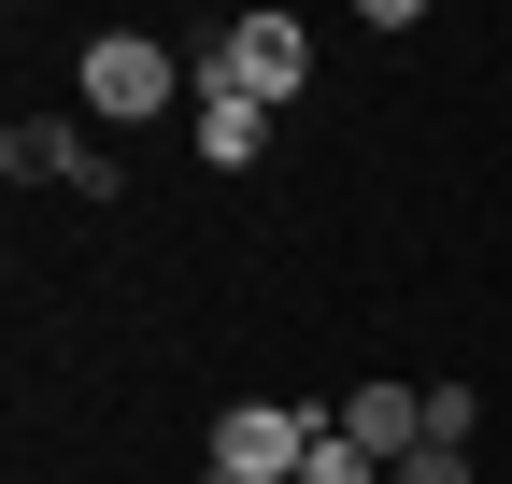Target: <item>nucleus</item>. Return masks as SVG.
<instances>
[{
  "label": "nucleus",
  "mask_w": 512,
  "mask_h": 484,
  "mask_svg": "<svg viewBox=\"0 0 512 484\" xmlns=\"http://www.w3.org/2000/svg\"><path fill=\"white\" fill-rule=\"evenodd\" d=\"M313 442H328V413H299V399H228L214 413V470L228 484H299Z\"/></svg>",
  "instance_id": "nucleus-1"
},
{
  "label": "nucleus",
  "mask_w": 512,
  "mask_h": 484,
  "mask_svg": "<svg viewBox=\"0 0 512 484\" xmlns=\"http://www.w3.org/2000/svg\"><path fill=\"white\" fill-rule=\"evenodd\" d=\"M171 100H185L171 43H143V29H100V43H86V114H100V129H157Z\"/></svg>",
  "instance_id": "nucleus-2"
},
{
  "label": "nucleus",
  "mask_w": 512,
  "mask_h": 484,
  "mask_svg": "<svg viewBox=\"0 0 512 484\" xmlns=\"http://www.w3.org/2000/svg\"><path fill=\"white\" fill-rule=\"evenodd\" d=\"M200 86H242L256 114H285V100L313 86V29H299V15H242V29L214 43V72H200Z\"/></svg>",
  "instance_id": "nucleus-3"
},
{
  "label": "nucleus",
  "mask_w": 512,
  "mask_h": 484,
  "mask_svg": "<svg viewBox=\"0 0 512 484\" xmlns=\"http://www.w3.org/2000/svg\"><path fill=\"white\" fill-rule=\"evenodd\" d=\"M328 428H342L356 456H384V470H399V456H427V385H356Z\"/></svg>",
  "instance_id": "nucleus-4"
},
{
  "label": "nucleus",
  "mask_w": 512,
  "mask_h": 484,
  "mask_svg": "<svg viewBox=\"0 0 512 484\" xmlns=\"http://www.w3.org/2000/svg\"><path fill=\"white\" fill-rule=\"evenodd\" d=\"M185 143H200L214 171H256V157H271V114H256L242 86H200V100H185Z\"/></svg>",
  "instance_id": "nucleus-5"
},
{
  "label": "nucleus",
  "mask_w": 512,
  "mask_h": 484,
  "mask_svg": "<svg viewBox=\"0 0 512 484\" xmlns=\"http://www.w3.org/2000/svg\"><path fill=\"white\" fill-rule=\"evenodd\" d=\"M0 171H15V186H72V171H86V129H57V114H15Z\"/></svg>",
  "instance_id": "nucleus-6"
},
{
  "label": "nucleus",
  "mask_w": 512,
  "mask_h": 484,
  "mask_svg": "<svg viewBox=\"0 0 512 484\" xmlns=\"http://www.w3.org/2000/svg\"><path fill=\"white\" fill-rule=\"evenodd\" d=\"M384 484H470V442H427V456H399Z\"/></svg>",
  "instance_id": "nucleus-7"
},
{
  "label": "nucleus",
  "mask_w": 512,
  "mask_h": 484,
  "mask_svg": "<svg viewBox=\"0 0 512 484\" xmlns=\"http://www.w3.org/2000/svg\"><path fill=\"white\" fill-rule=\"evenodd\" d=\"M200 484H228V470H200Z\"/></svg>",
  "instance_id": "nucleus-8"
}]
</instances>
